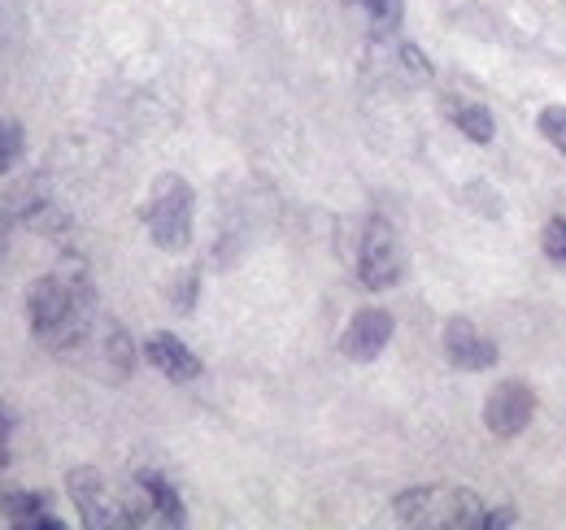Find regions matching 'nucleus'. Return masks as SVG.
I'll use <instances>...</instances> for the list:
<instances>
[{"label": "nucleus", "instance_id": "1", "mask_svg": "<svg viewBox=\"0 0 566 530\" xmlns=\"http://www.w3.org/2000/svg\"><path fill=\"white\" fill-rule=\"evenodd\" d=\"M27 322L31 335L53 348L74 352L96 335V287L83 262H66L27 287Z\"/></svg>", "mask_w": 566, "mask_h": 530}, {"label": "nucleus", "instance_id": "2", "mask_svg": "<svg viewBox=\"0 0 566 530\" xmlns=\"http://www.w3.org/2000/svg\"><path fill=\"white\" fill-rule=\"evenodd\" d=\"M484 500L467 487H406L392 496V518L401 527L427 530H480L484 527Z\"/></svg>", "mask_w": 566, "mask_h": 530}, {"label": "nucleus", "instance_id": "3", "mask_svg": "<svg viewBox=\"0 0 566 530\" xmlns=\"http://www.w3.org/2000/svg\"><path fill=\"white\" fill-rule=\"evenodd\" d=\"M197 222V192L184 174H157L144 200V231L161 253H188Z\"/></svg>", "mask_w": 566, "mask_h": 530}, {"label": "nucleus", "instance_id": "4", "mask_svg": "<svg viewBox=\"0 0 566 530\" xmlns=\"http://www.w3.org/2000/svg\"><path fill=\"white\" fill-rule=\"evenodd\" d=\"M66 496H71L74 513L87 530H123V527H140L132 505H118L114 491H109V478L96 469V465H74L66 474Z\"/></svg>", "mask_w": 566, "mask_h": 530}, {"label": "nucleus", "instance_id": "5", "mask_svg": "<svg viewBox=\"0 0 566 530\" xmlns=\"http://www.w3.org/2000/svg\"><path fill=\"white\" fill-rule=\"evenodd\" d=\"M406 274V253L397 240V226L388 218H370L361 226V244H357V283L366 292H392Z\"/></svg>", "mask_w": 566, "mask_h": 530}, {"label": "nucleus", "instance_id": "6", "mask_svg": "<svg viewBox=\"0 0 566 530\" xmlns=\"http://www.w3.org/2000/svg\"><path fill=\"white\" fill-rule=\"evenodd\" d=\"M536 417V392L518 379H501L493 392L484 396V426L493 431L496 439H514L532 426Z\"/></svg>", "mask_w": 566, "mask_h": 530}, {"label": "nucleus", "instance_id": "7", "mask_svg": "<svg viewBox=\"0 0 566 530\" xmlns=\"http://www.w3.org/2000/svg\"><path fill=\"white\" fill-rule=\"evenodd\" d=\"M397 331V322H392V314L388 309H357L354 318H349V327L340 331V352L357 361V365H370V361H379L384 357V348H388V339Z\"/></svg>", "mask_w": 566, "mask_h": 530}, {"label": "nucleus", "instance_id": "8", "mask_svg": "<svg viewBox=\"0 0 566 530\" xmlns=\"http://www.w3.org/2000/svg\"><path fill=\"white\" fill-rule=\"evenodd\" d=\"M132 487H136V496H140V505H132V513H136V518L148 513V518H153V522H161V527H188L184 496L175 491V483H170L166 474H157V469H136Z\"/></svg>", "mask_w": 566, "mask_h": 530}, {"label": "nucleus", "instance_id": "9", "mask_svg": "<svg viewBox=\"0 0 566 530\" xmlns=\"http://www.w3.org/2000/svg\"><path fill=\"white\" fill-rule=\"evenodd\" d=\"M440 348H444L449 365H458V370H493L496 365V343L471 318H449L440 331Z\"/></svg>", "mask_w": 566, "mask_h": 530}, {"label": "nucleus", "instance_id": "10", "mask_svg": "<svg viewBox=\"0 0 566 530\" xmlns=\"http://www.w3.org/2000/svg\"><path fill=\"white\" fill-rule=\"evenodd\" d=\"M0 518L18 530H66L62 518H53V496L31 487H0Z\"/></svg>", "mask_w": 566, "mask_h": 530}, {"label": "nucleus", "instance_id": "11", "mask_svg": "<svg viewBox=\"0 0 566 530\" xmlns=\"http://www.w3.org/2000/svg\"><path fill=\"white\" fill-rule=\"evenodd\" d=\"M144 361L157 370V374H166L170 383H192V379H201V357L179 339V335L170 331H153L144 339Z\"/></svg>", "mask_w": 566, "mask_h": 530}, {"label": "nucleus", "instance_id": "12", "mask_svg": "<svg viewBox=\"0 0 566 530\" xmlns=\"http://www.w3.org/2000/svg\"><path fill=\"white\" fill-rule=\"evenodd\" d=\"M444 118L453 123V131H462V139H471L480 148L496 139V118L489 114V105H480L471 96H444Z\"/></svg>", "mask_w": 566, "mask_h": 530}, {"label": "nucleus", "instance_id": "13", "mask_svg": "<svg viewBox=\"0 0 566 530\" xmlns=\"http://www.w3.org/2000/svg\"><path fill=\"white\" fill-rule=\"evenodd\" d=\"M96 343H101V361H105V370H109L114 379H132V370H136V343H132L127 327L105 322V335H101Z\"/></svg>", "mask_w": 566, "mask_h": 530}, {"label": "nucleus", "instance_id": "14", "mask_svg": "<svg viewBox=\"0 0 566 530\" xmlns=\"http://www.w3.org/2000/svg\"><path fill=\"white\" fill-rule=\"evenodd\" d=\"M354 4H361L370 13L379 35H392L401 26V18H406V0H354Z\"/></svg>", "mask_w": 566, "mask_h": 530}, {"label": "nucleus", "instance_id": "15", "mask_svg": "<svg viewBox=\"0 0 566 530\" xmlns=\"http://www.w3.org/2000/svg\"><path fill=\"white\" fill-rule=\"evenodd\" d=\"M22 148H27V135H22V127L0 118V174H9V170L18 166Z\"/></svg>", "mask_w": 566, "mask_h": 530}, {"label": "nucleus", "instance_id": "16", "mask_svg": "<svg viewBox=\"0 0 566 530\" xmlns=\"http://www.w3.org/2000/svg\"><path fill=\"white\" fill-rule=\"evenodd\" d=\"M536 127H541V135L566 157V105H545L541 118H536Z\"/></svg>", "mask_w": 566, "mask_h": 530}, {"label": "nucleus", "instance_id": "17", "mask_svg": "<svg viewBox=\"0 0 566 530\" xmlns=\"http://www.w3.org/2000/svg\"><path fill=\"white\" fill-rule=\"evenodd\" d=\"M197 296H201V274H197V269H188V274H179V283L170 287V305H175L179 314H192V305H197Z\"/></svg>", "mask_w": 566, "mask_h": 530}, {"label": "nucleus", "instance_id": "18", "mask_svg": "<svg viewBox=\"0 0 566 530\" xmlns=\"http://www.w3.org/2000/svg\"><path fill=\"white\" fill-rule=\"evenodd\" d=\"M541 248L549 262L566 265V218H549L545 231H541Z\"/></svg>", "mask_w": 566, "mask_h": 530}, {"label": "nucleus", "instance_id": "19", "mask_svg": "<svg viewBox=\"0 0 566 530\" xmlns=\"http://www.w3.org/2000/svg\"><path fill=\"white\" fill-rule=\"evenodd\" d=\"M397 66L401 74H410V78H431V62L423 57V49H415V44H397Z\"/></svg>", "mask_w": 566, "mask_h": 530}, {"label": "nucleus", "instance_id": "20", "mask_svg": "<svg viewBox=\"0 0 566 530\" xmlns=\"http://www.w3.org/2000/svg\"><path fill=\"white\" fill-rule=\"evenodd\" d=\"M13 426H18V413L9 400H0V469L9 465V439H13Z\"/></svg>", "mask_w": 566, "mask_h": 530}, {"label": "nucleus", "instance_id": "21", "mask_svg": "<svg viewBox=\"0 0 566 530\" xmlns=\"http://www.w3.org/2000/svg\"><path fill=\"white\" fill-rule=\"evenodd\" d=\"M501 527H514V509H489L480 530H501Z\"/></svg>", "mask_w": 566, "mask_h": 530}, {"label": "nucleus", "instance_id": "22", "mask_svg": "<svg viewBox=\"0 0 566 530\" xmlns=\"http://www.w3.org/2000/svg\"><path fill=\"white\" fill-rule=\"evenodd\" d=\"M9 235H13V218L0 209V262H4V253H9Z\"/></svg>", "mask_w": 566, "mask_h": 530}]
</instances>
